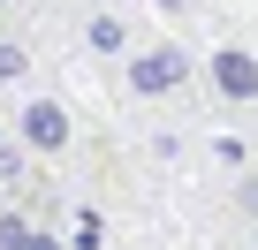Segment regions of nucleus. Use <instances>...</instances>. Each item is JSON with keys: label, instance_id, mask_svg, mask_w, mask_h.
Segmentation results:
<instances>
[{"label": "nucleus", "instance_id": "obj_1", "mask_svg": "<svg viewBox=\"0 0 258 250\" xmlns=\"http://www.w3.org/2000/svg\"><path fill=\"white\" fill-rule=\"evenodd\" d=\"M198 76H205V68H198L175 38H152V46H129V53H121V91H129V99H145V106L182 99Z\"/></svg>", "mask_w": 258, "mask_h": 250}, {"label": "nucleus", "instance_id": "obj_2", "mask_svg": "<svg viewBox=\"0 0 258 250\" xmlns=\"http://www.w3.org/2000/svg\"><path fill=\"white\" fill-rule=\"evenodd\" d=\"M16 144H23L31 159H53V152H69V144H76V114H69L53 91L23 99V106H16Z\"/></svg>", "mask_w": 258, "mask_h": 250}, {"label": "nucleus", "instance_id": "obj_3", "mask_svg": "<svg viewBox=\"0 0 258 250\" xmlns=\"http://www.w3.org/2000/svg\"><path fill=\"white\" fill-rule=\"evenodd\" d=\"M198 84L213 91V106H258V53L243 38H228V46H213V61H205Z\"/></svg>", "mask_w": 258, "mask_h": 250}, {"label": "nucleus", "instance_id": "obj_4", "mask_svg": "<svg viewBox=\"0 0 258 250\" xmlns=\"http://www.w3.org/2000/svg\"><path fill=\"white\" fill-rule=\"evenodd\" d=\"M76 38H84V53H99V61H121L129 46V16L121 8H84V23H76Z\"/></svg>", "mask_w": 258, "mask_h": 250}, {"label": "nucleus", "instance_id": "obj_5", "mask_svg": "<svg viewBox=\"0 0 258 250\" xmlns=\"http://www.w3.org/2000/svg\"><path fill=\"white\" fill-rule=\"evenodd\" d=\"M0 250H61V235L53 227H38V220H0Z\"/></svg>", "mask_w": 258, "mask_h": 250}, {"label": "nucleus", "instance_id": "obj_6", "mask_svg": "<svg viewBox=\"0 0 258 250\" xmlns=\"http://www.w3.org/2000/svg\"><path fill=\"white\" fill-rule=\"evenodd\" d=\"M23 76H31V46H23V38H0V91L23 84Z\"/></svg>", "mask_w": 258, "mask_h": 250}, {"label": "nucleus", "instance_id": "obj_7", "mask_svg": "<svg viewBox=\"0 0 258 250\" xmlns=\"http://www.w3.org/2000/svg\"><path fill=\"white\" fill-rule=\"evenodd\" d=\"M8 8H16V0H0V16H8Z\"/></svg>", "mask_w": 258, "mask_h": 250}]
</instances>
